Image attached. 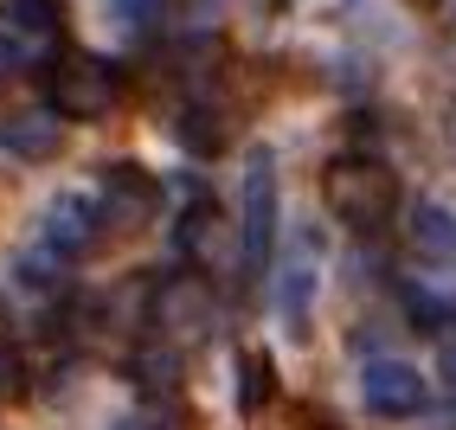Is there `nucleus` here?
Segmentation results:
<instances>
[{"instance_id": "nucleus-1", "label": "nucleus", "mask_w": 456, "mask_h": 430, "mask_svg": "<svg viewBox=\"0 0 456 430\" xmlns=\"http://www.w3.org/2000/svg\"><path fill=\"white\" fill-rule=\"evenodd\" d=\"M322 199H328V212L347 231L373 238V231L392 225V212H399V180H392L373 155H341L322 174Z\"/></svg>"}, {"instance_id": "nucleus-2", "label": "nucleus", "mask_w": 456, "mask_h": 430, "mask_svg": "<svg viewBox=\"0 0 456 430\" xmlns=\"http://www.w3.org/2000/svg\"><path fill=\"white\" fill-rule=\"evenodd\" d=\"M45 97L65 122H103L116 103H123V71L110 58H90V52H65L45 77Z\"/></svg>"}, {"instance_id": "nucleus-3", "label": "nucleus", "mask_w": 456, "mask_h": 430, "mask_svg": "<svg viewBox=\"0 0 456 430\" xmlns=\"http://www.w3.org/2000/svg\"><path fill=\"white\" fill-rule=\"evenodd\" d=\"M212 321H219V302H212L206 289V276L200 270H174L155 283V328H161V341H206Z\"/></svg>"}, {"instance_id": "nucleus-4", "label": "nucleus", "mask_w": 456, "mask_h": 430, "mask_svg": "<svg viewBox=\"0 0 456 430\" xmlns=\"http://www.w3.org/2000/svg\"><path fill=\"white\" fill-rule=\"evenodd\" d=\"M238 238H245V264L264 270L270 251H277V155L270 148H251L245 167V219H238Z\"/></svg>"}, {"instance_id": "nucleus-5", "label": "nucleus", "mask_w": 456, "mask_h": 430, "mask_svg": "<svg viewBox=\"0 0 456 430\" xmlns=\"http://www.w3.org/2000/svg\"><path fill=\"white\" fill-rule=\"evenodd\" d=\"M315 264H322V244L315 238H296L289 257L270 283V302H277V321L289 341H309V302H315Z\"/></svg>"}, {"instance_id": "nucleus-6", "label": "nucleus", "mask_w": 456, "mask_h": 430, "mask_svg": "<svg viewBox=\"0 0 456 430\" xmlns=\"http://www.w3.org/2000/svg\"><path fill=\"white\" fill-rule=\"evenodd\" d=\"M97 212H103V231H142L155 219V180H148L135 161H116L97 180Z\"/></svg>"}, {"instance_id": "nucleus-7", "label": "nucleus", "mask_w": 456, "mask_h": 430, "mask_svg": "<svg viewBox=\"0 0 456 430\" xmlns=\"http://www.w3.org/2000/svg\"><path fill=\"white\" fill-rule=\"evenodd\" d=\"M360 392H367V405L379 411V418H418L424 411V373L411 360H367V373H360Z\"/></svg>"}, {"instance_id": "nucleus-8", "label": "nucleus", "mask_w": 456, "mask_h": 430, "mask_svg": "<svg viewBox=\"0 0 456 430\" xmlns=\"http://www.w3.org/2000/svg\"><path fill=\"white\" fill-rule=\"evenodd\" d=\"M399 302H405V321H411V328L444 334V328L456 321V270H444V264L405 270V276H399Z\"/></svg>"}, {"instance_id": "nucleus-9", "label": "nucleus", "mask_w": 456, "mask_h": 430, "mask_svg": "<svg viewBox=\"0 0 456 430\" xmlns=\"http://www.w3.org/2000/svg\"><path fill=\"white\" fill-rule=\"evenodd\" d=\"M97 231H103V212H97V199H84V193H52L45 212H39V238L52 244V251H65V257L90 251Z\"/></svg>"}, {"instance_id": "nucleus-10", "label": "nucleus", "mask_w": 456, "mask_h": 430, "mask_svg": "<svg viewBox=\"0 0 456 430\" xmlns=\"http://www.w3.org/2000/svg\"><path fill=\"white\" fill-rule=\"evenodd\" d=\"M180 244L200 257V276L212 270V276H232L238 264H245V238H225V225H219V212H212V199H200L187 219H180Z\"/></svg>"}, {"instance_id": "nucleus-11", "label": "nucleus", "mask_w": 456, "mask_h": 430, "mask_svg": "<svg viewBox=\"0 0 456 430\" xmlns=\"http://www.w3.org/2000/svg\"><path fill=\"white\" fill-rule=\"evenodd\" d=\"M0 148L20 155V161H52L58 148H65V116H58L52 103L45 110H20V116L0 122Z\"/></svg>"}, {"instance_id": "nucleus-12", "label": "nucleus", "mask_w": 456, "mask_h": 430, "mask_svg": "<svg viewBox=\"0 0 456 430\" xmlns=\"http://www.w3.org/2000/svg\"><path fill=\"white\" fill-rule=\"evenodd\" d=\"M405 231H411V244H418L424 257H437V264L456 257V212L444 199H418L411 219H405Z\"/></svg>"}, {"instance_id": "nucleus-13", "label": "nucleus", "mask_w": 456, "mask_h": 430, "mask_svg": "<svg viewBox=\"0 0 456 430\" xmlns=\"http://www.w3.org/2000/svg\"><path fill=\"white\" fill-rule=\"evenodd\" d=\"M71 257L65 251H52V244L39 238V244H26V251L13 257V283L26 289V296H58V289H65L71 283V270H65Z\"/></svg>"}, {"instance_id": "nucleus-14", "label": "nucleus", "mask_w": 456, "mask_h": 430, "mask_svg": "<svg viewBox=\"0 0 456 430\" xmlns=\"http://www.w3.org/2000/svg\"><path fill=\"white\" fill-rule=\"evenodd\" d=\"M174 135L187 142L193 155H219V148H225V116L212 110V103H187L180 122H174Z\"/></svg>"}, {"instance_id": "nucleus-15", "label": "nucleus", "mask_w": 456, "mask_h": 430, "mask_svg": "<svg viewBox=\"0 0 456 430\" xmlns=\"http://www.w3.org/2000/svg\"><path fill=\"white\" fill-rule=\"evenodd\" d=\"M135 385L142 392H180V347L174 341H155L135 353Z\"/></svg>"}, {"instance_id": "nucleus-16", "label": "nucleus", "mask_w": 456, "mask_h": 430, "mask_svg": "<svg viewBox=\"0 0 456 430\" xmlns=\"http://www.w3.org/2000/svg\"><path fill=\"white\" fill-rule=\"evenodd\" d=\"M58 39H39V33H20V26H0V71H45Z\"/></svg>"}, {"instance_id": "nucleus-17", "label": "nucleus", "mask_w": 456, "mask_h": 430, "mask_svg": "<svg viewBox=\"0 0 456 430\" xmlns=\"http://www.w3.org/2000/svg\"><path fill=\"white\" fill-rule=\"evenodd\" d=\"M7 26L39 33V39H58V33H65V7H58V0H7Z\"/></svg>"}, {"instance_id": "nucleus-18", "label": "nucleus", "mask_w": 456, "mask_h": 430, "mask_svg": "<svg viewBox=\"0 0 456 430\" xmlns=\"http://www.w3.org/2000/svg\"><path fill=\"white\" fill-rule=\"evenodd\" d=\"M270 392H277V379H270V360H264V353H238V405H245V411H264Z\"/></svg>"}, {"instance_id": "nucleus-19", "label": "nucleus", "mask_w": 456, "mask_h": 430, "mask_svg": "<svg viewBox=\"0 0 456 430\" xmlns=\"http://www.w3.org/2000/svg\"><path fill=\"white\" fill-rule=\"evenodd\" d=\"M110 13H116L123 33H155L167 20V0H110Z\"/></svg>"}, {"instance_id": "nucleus-20", "label": "nucleus", "mask_w": 456, "mask_h": 430, "mask_svg": "<svg viewBox=\"0 0 456 430\" xmlns=\"http://www.w3.org/2000/svg\"><path fill=\"white\" fill-rule=\"evenodd\" d=\"M13 392H26V366H20V353L0 341V398H13Z\"/></svg>"}, {"instance_id": "nucleus-21", "label": "nucleus", "mask_w": 456, "mask_h": 430, "mask_svg": "<svg viewBox=\"0 0 456 430\" xmlns=\"http://www.w3.org/2000/svg\"><path fill=\"white\" fill-rule=\"evenodd\" d=\"M379 264H386V257H379V251H367V257H360V264L347 270V283H360V289H367V283H379Z\"/></svg>"}, {"instance_id": "nucleus-22", "label": "nucleus", "mask_w": 456, "mask_h": 430, "mask_svg": "<svg viewBox=\"0 0 456 430\" xmlns=\"http://www.w3.org/2000/svg\"><path fill=\"white\" fill-rule=\"evenodd\" d=\"M103 430H174V418H110Z\"/></svg>"}, {"instance_id": "nucleus-23", "label": "nucleus", "mask_w": 456, "mask_h": 430, "mask_svg": "<svg viewBox=\"0 0 456 430\" xmlns=\"http://www.w3.org/2000/svg\"><path fill=\"white\" fill-rule=\"evenodd\" d=\"M444 379H450V392H456V328L444 334Z\"/></svg>"}, {"instance_id": "nucleus-24", "label": "nucleus", "mask_w": 456, "mask_h": 430, "mask_svg": "<svg viewBox=\"0 0 456 430\" xmlns=\"http://www.w3.org/2000/svg\"><path fill=\"white\" fill-rule=\"evenodd\" d=\"M424 13H437V20H456V0H418Z\"/></svg>"}, {"instance_id": "nucleus-25", "label": "nucleus", "mask_w": 456, "mask_h": 430, "mask_svg": "<svg viewBox=\"0 0 456 430\" xmlns=\"http://www.w3.org/2000/svg\"><path fill=\"white\" fill-rule=\"evenodd\" d=\"M450 129H456V116H450Z\"/></svg>"}]
</instances>
